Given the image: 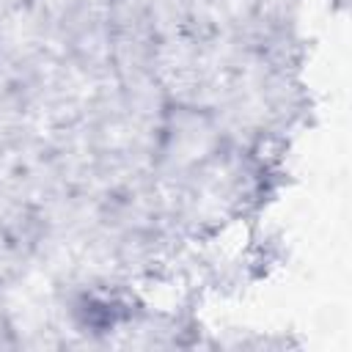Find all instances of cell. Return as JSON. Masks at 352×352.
Here are the masks:
<instances>
[{
	"instance_id": "obj_1",
	"label": "cell",
	"mask_w": 352,
	"mask_h": 352,
	"mask_svg": "<svg viewBox=\"0 0 352 352\" xmlns=\"http://www.w3.org/2000/svg\"><path fill=\"white\" fill-rule=\"evenodd\" d=\"M129 314H132V302L124 300L121 294L91 292V294H82L77 302V316L91 330H113Z\"/></svg>"
},
{
	"instance_id": "obj_2",
	"label": "cell",
	"mask_w": 352,
	"mask_h": 352,
	"mask_svg": "<svg viewBox=\"0 0 352 352\" xmlns=\"http://www.w3.org/2000/svg\"><path fill=\"white\" fill-rule=\"evenodd\" d=\"M19 264H22V250H19V245H16V239L0 226V286L16 275Z\"/></svg>"
}]
</instances>
